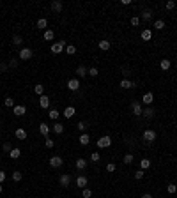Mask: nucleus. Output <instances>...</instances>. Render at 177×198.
Instances as JSON below:
<instances>
[{"mask_svg":"<svg viewBox=\"0 0 177 198\" xmlns=\"http://www.w3.org/2000/svg\"><path fill=\"white\" fill-rule=\"evenodd\" d=\"M64 48H66V43H64V41H60V43H53V44H51V53L59 55V53H62V51H64Z\"/></svg>","mask_w":177,"mask_h":198,"instance_id":"obj_1","label":"nucleus"},{"mask_svg":"<svg viewBox=\"0 0 177 198\" xmlns=\"http://www.w3.org/2000/svg\"><path fill=\"white\" fill-rule=\"evenodd\" d=\"M110 145H112V138L110 136H101L98 140V147L99 149H106V147H110Z\"/></svg>","mask_w":177,"mask_h":198,"instance_id":"obj_2","label":"nucleus"},{"mask_svg":"<svg viewBox=\"0 0 177 198\" xmlns=\"http://www.w3.org/2000/svg\"><path fill=\"white\" fill-rule=\"evenodd\" d=\"M143 140H145V142H149V143H152V142L156 140V131H152V129H145V131H143Z\"/></svg>","mask_w":177,"mask_h":198,"instance_id":"obj_3","label":"nucleus"},{"mask_svg":"<svg viewBox=\"0 0 177 198\" xmlns=\"http://www.w3.org/2000/svg\"><path fill=\"white\" fill-rule=\"evenodd\" d=\"M62 163H64V159H62L60 156H53V158L50 159V166H51V168H60Z\"/></svg>","mask_w":177,"mask_h":198,"instance_id":"obj_4","label":"nucleus"},{"mask_svg":"<svg viewBox=\"0 0 177 198\" xmlns=\"http://www.w3.org/2000/svg\"><path fill=\"white\" fill-rule=\"evenodd\" d=\"M131 111H133V115L140 117V115H142V111H143V108H142L140 103H131Z\"/></svg>","mask_w":177,"mask_h":198,"instance_id":"obj_5","label":"nucleus"},{"mask_svg":"<svg viewBox=\"0 0 177 198\" xmlns=\"http://www.w3.org/2000/svg\"><path fill=\"white\" fill-rule=\"evenodd\" d=\"M22 60H28V58H32V50L30 48H23L22 51H20V55H18Z\"/></svg>","mask_w":177,"mask_h":198,"instance_id":"obj_6","label":"nucleus"},{"mask_svg":"<svg viewBox=\"0 0 177 198\" xmlns=\"http://www.w3.org/2000/svg\"><path fill=\"white\" fill-rule=\"evenodd\" d=\"M59 182H60V186H62V187H67V186L71 184V175H67V173H64V175H60V179H59Z\"/></svg>","mask_w":177,"mask_h":198,"instance_id":"obj_7","label":"nucleus"},{"mask_svg":"<svg viewBox=\"0 0 177 198\" xmlns=\"http://www.w3.org/2000/svg\"><path fill=\"white\" fill-rule=\"evenodd\" d=\"M67 89H69V90H78V89H80V81H78L76 78H71V80L67 81Z\"/></svg>","mask_w":177,"mask_h":198,"instance_id":"obj_8","label":"nucleus"},{"mask_svg":"<svg viewBox=\"0 0 177 198\" xmlns=\"http://www.w3.org/2000/svg\"><path fill=\"white\" fill-rule=\"evenodd\" d=\"M39 106H41V108H44V110H46V108H50V97L43 94V96L39 97Z\"/></svg>","mask_w":177,"mask_h":198,"instance_id":"obj_9","label":"nucleus"},{"mask_svg":"<svg viewBox=\"0 0 177 198\" xmlns=\"http://www.w3.org/2000/svg\"><path fill=\"white\" fill-rule=\"evenodd\" d=\"M13 111H14V115L22 117V115H25V113H27V108H25L23 105H18V106H14V108H13Z\"/></svg>","mask_w":177,"mask_h":198,"instance_id":"obj_10","label":"nucleus"},{"mask_svg":"<svg viewBox=\"0 0 177 198\" xmlns=\"http://www.w3.org/2000/svg\"><path fill=\"white\" fill-rule=\"evenodd\" d=\"M87 182H89V181H87V177H83V175H80L78 179H76V186L81 187V189H85V187H87Z\"/></svg>","mask_w":177,"mask_h":198,"instance_id":"obj_11","label":"nucleus"},{"mask_svg":"<svg viewBox=\"0 0 177 198\" xmlns=\"http://www.w3.org/2000/svg\"><path fill=\"white\" fill-rule=\"evenodd\" d=\"M39 133L43 134V136H48V133H50V126L46 122H43V124H39Z\"/></svg>","mask_w":177,"mask_h":198,"instance_id":"obj_12","label":"nucleus"},{"mask_svg":"<svg viewBox=\"0 0 177 198\" xmlns=\"http://www.w3.org/2000/svg\"><path fill=\"white\" fill-rule=\"evenodd\" d=\"M120 87H122V89H133V87H137V85H135V83H133L131 80H128V78H124V80L120 81Z\"/></svg>","mask_w":177,"mask_h":198,"instance_id":"obj_13","label":"nucleus"},{"mask_svg":"<svg viewBox=\"0 0 177 198\" xmlns=\"http://www.w3.org/2000/svg\"><path fill=\"white\" fill-rule=\"evenodd\" d=\"M14 134H16V138H18V140H25V138H27V131H25L23 128H18Z\"/></svg>","mask_w":177,"mask_h":198,"instance_id":"obj_14","label":"nucleus"},{"mask_svg":"<svg viewBox=\"0 0 177 198\" xmlns=\"http://www.w3.org/2000/svg\"><path fill=\"white\" fill-rule=\"evenodd\" d=\"M142 101L145 103V105H151V103L154 101V96H152V92H147V94H143V97H142Z\"/></svg>","mask_w":177,"mask_h":198,"instance_id":"obj_15","label":"nucleus"},{"mask_svg":"<svg viewBox=\"0 0 177 198\" xmlns=\"http://www.w3.org/2000/svg\"><path fill=\"white\" fill-rule=\"evenodd\" d=\"M99 50H103V51H106V50H110V41H106V39H103V41H99Z\"/></svg>","mask_w":177,"mask_h":198,"instance_id":"obj_16","label":"nucleus"},{"mask_svg":"<svg viewBox=\"0 0 177 198\" xmlns=\"http://www.w3.org/2000/svg\"><path fill=\"white\" fill-rule=\"evenodd\" d=\"M87 72H89V69H87L85 66H80V67L76 69V76H80V78H83V76H85V75H87Z\"/></svg>","mask_w":177,"mask_h":198,"instance_id":"obj_17","label":"nucleus"},{"mask_svg":"<svg viewBox=\"0 0 177 198\" xmlns=\"http://www.w3.org/2000/svg\"><path fill=\"white\" fill-rule=\"evenodd\" d=\"M51 9H53L55 13H60V11H62V2H60V0H55V2H51Z\"/></svg>","mask_w":177,"mask_h":198,"instance_id":"obj_18","label":"nucleus"},{"mask_svg":"<svg viewBox=\"0 0 177 198\" xmlns=\"http://www.w3.org/2000/svg\"><path fill=\"white\" fill-rule=\"evenodd\" d=\"M75 113H76L75 108H73V106H67V108L64 110V117H66V119H71L73 115H75Z\"/></svg>","mask_w":177,"mask_h":198,"instance_id":"obj_19","label":"nucleus"},{"mask_svg":"<svg viewBox=\"0 0 177 198\" xmlns=\"http://www.w3.org/2000/svg\"><path fill=\"white\" fill-rule=\"evenodd\" d=\"M160 67H161L163 71H168V69H170V60H168V58H163V60L160 62Z\"/></svg>","mask_w":177,"mask_h":198,"instance_id":"obj_20","label":"nucleus"},{"mask_svg":"<svg viewBox=\"0 0 177 198\" xmlns=\"http://www.w3.org/2000/svg\"><path fill=\"white\" fill-rule=\"evenodd\" d=\"M140 36H142V39H143V41H149V39L152 37V32H151L149 28H145V30H142V34H140Z\"/></svg>","mask_w":177,"mask_h":198,"instance_id":"obj_21","label":"nucleus"},{"mask_svg":"<svg viewBox=\"0 0 177 198\" xmlns=\"http://www.w3.org/2000/svg\"><path fill=\"white\" fill-rule=\"evenodd\" d=\"M80 143H81V145H89V143H90V136H89L87 133H83L81 136H80Z\"/></svg>","mask_w":177,"mask_h":198,"instance_id":"obj_22","label":"nucleus"},{"mask_svg":"<svg viewBox=\"0 0 177 198\" xmlns=\"http://www.w3.org/2000/svg\"><path fill=\"white\" fill-rule=\"evenodd\" d=\"M87 168V161L85 159H78L76 161V170H85Z\"/></svg>","mask_w":177,"mask_h":198,"instance_id":"obj_23","label":"nucleus"},{"mask_svg":"<svg viewBox=\"0 0 177 198\" xmlns=\"http://www.w3.org/2000/svg\"><path fill=\"white\" fill-rule=\"evenodd\" d=\"M55 37V32H53V30H44V41H51V39H53Z\"/></svg>","mask_w":177,"mask_h":198,"instance_id":"obj_24","label":"nucleus"},{"mask_svg":"<svg viewBox=\"0 0 177 198\" xmlns=\"http://www.w3.org/2000/svg\"><path fill=\"white\" fill-rule=\"evenodd\" d=\"M53 133H57V134H62V133H64V126H62L60 122H57L55 126H53Z\"/></svg>","mask_w":177,"mask_h":198,"instance_id":"obj_25","label":"nucleus"},{"mask_svg":"<svg viewBox=\"0 0 177 198\" xmlns=\"http://www.w3.org/2000/svg\"><path fill=\"white\" fill-rule=\"evenodd\" d=\"M142 115H145L147 119H152V117H154V110H152V108H145V110L142 111Z\"/></svg>","mask_w":177,"mask_h":198,"instance_id":"obj_26","label":"nucleus"},{"mask_svg":"<svg viewBox=\"0 0 177 198\" xmlns=\"http://www.w3.org/2000/svg\"><path fill=\"white\" fill-rule=\"evenodd\" d=\"M37 27H39V28H43V30H46V27H48V19H46V18H41L39 21H37Z\"/></svg>","mask_w":177,"mask_h":198,"instance_id":"obj_27","label":"nucleus"},{"mask_svg":"<svg viewBox=\"0 0 177 198\" xmlns=\"http://www.w3.org/2000/svg\"><path fill=\"white\" fill-rule=\"evenodd\" d=\"M9 156H11L13 159H18L20 156H22V150H20V149H13L11 152H9Z\"/></svg>","mask_w":177,"mask_h":198,"instance_id":"obj_28","label":"nucleus"},{"mask_svg":"<svg viewBox=\"0 0 177 198\" xmlns=\"http://www.w3.org/2000/svg\"><path fill=\"white\" fill-rule=\"evenodd\" d=\"M140 168H142V170L151 168V161H149V159H142V161H140Z\"/></svg>","mask_w":177,"mask_h":198,"instance_id":"obj_29","label":"nucleus"},{"mask_svg":"<svg viewBox=\"0 0 177 198\" xmlns=\"http://www.w3.org/2000/svg\"><path fill=\"white\" fill-rule=\"evenodd\" d=\"M154 28H158V30L165 28V21H163V19H156V21H154Z\"/></svg>","mask_w":177,"mask_h":198,"instance_id":"obj_30","label":"nucleus"},{"mask_svg":"<svg viewBox=\"0 0 177 198\" xmlns=\"http://www.w3.org/2000/svg\"><path fill=\"white\" fill-rule=\"evenodd\" d=\"M66 51H67V55L76 53V46H75V44H69V46H66Z\"/></svg>","mask_w":177,"mask_h":198,"instance_id":"obj_31","label":"nucleus"},{"mask_svg":"<svg viewBox=\"0 0 177 198\" xmlns=\"http://www.w3.org/2000/svg\"><path fill=\"white\" fill-rule=\"evenodd\" d=\"M142 18L145 19V21H149V19L152 18V13H151V11H149V9H147V11H143V13H142Z\"/></svg>","mask_w":177,"mask_h":198,"instance_id":"obj_32","label":"nucleus"},{"mask_svg":"<svg viewBox=\"0 0 177 198\" xmlns=\"http://www.w3.org/2000/svg\"><path fill=\"white\" fill-rule=\"evenodd\" d=\"M23 43V39H22V36H14L13 37V44H16V46H20V44H22Z\"/></svg>","mask_w":177,"mask_h":198,"instance_id":"obj_33","label":"nucleus"},{"mask_svg":"<svg viewBox=\"0 0 177 198\" xmlns=\"http://www.w3.org/2000/svg\"><path fill=\"white\" fill-rule=\"evenodd\" d=\"M13 181H14V182H20V181H22V173H20L18 170L13 172Z\"/></svg>","mask_w":177,"mask_h":198,"instance_id":"obj_34","label":"nucleus"},{"mask_svg":"<svg viewBox=\"0 0 177 198\" xmlns=\"http://www.w3.org/2000/svg\"><path fill=\"white\" fill-rule=\"evenodd\" d=\"M166 191H168L170 195H174V193L177 191V186H175V184H168V186H166Z\"/></svg>","mask_w":177,"mask_h":198,"instance_id":"obj_35","label":"nucleus"},{"mask_svg":"<svg viewBox=\"0 0 177 198\" xmlns=\"http://www.w3.org/2000/svg\"><path fill=\"white\" fill-rule=\"evenodd\" d=\"M5 106H9V108H14V101H13V97H5Z\"/></svg>","mask_w":177,"mask_h":198,"instance_id":"obj_36","label":"nucleus"},{"mask_svg":"<svg viewBox=\"0 0 177 198\" xmlns=\"http://www.w3.org/2000/svg\"><path fill=\"white\" fill-rule=\"evenodd\" d=\"M34 90H36V94H39V96H43V92H44V87H43V85H36V87H34Z\"/></svg>","mask_w":177,"mask_h":198,"instance_id":"obj_37","label":"nucleus"},{"mask_svg":"<svg viewBox=\"0 0 177 198\" xmlns=\"http://www.w3.org/2000/svg\"><path fill=\"white\" fill-rule=\"evenodd\" d=\"M99 158H101V156H99L98 152H92V154H90V161H94V163H98Z\"/></svg>","mask_w":177,"mask_h":198,"instance_id":"obj_38","label":"nucleus"},{"mask_svg":"<svg viewBox=\"0 0 177 198\" xmlns=\"http://www.w3.org/2000/svg\"><path fill=\"white\" fill-rule=\"evenodd\" d=\"M50 119L57 120V119H59V111H57V110H50Z\"/></svg>","mask_w":177,"mask_h":198,"instance_id":"obj_39","label":"nucleus"},{"mask_svg":"<svg viewBox=\"0 0 177 198\" xmlns=\"http://www.w3.org/2000/svg\"><path fill=\"white\" fill-rule=\"evenodd\" d=\"M124 163H126V164H129V163H133V156L131 154H126V156H124V159H122Z\"/></svg>","mask_w":177,"mask_h":198,"instance_id":"obj_40","label":"nucleus"},{"mask_svg":"<svg viewBox=\"0 0 177 198\" xmlns=\"http://www.w3.org/2000/svg\"><path fill=\"white\" fill-rule=\"evenodd\" d=\"M106 172H108V173H113V172H115V164L108 163V164H106Z\"/></svg>","mask_w":177,"mask_h":198,"instance_id":"obj_41","label":"nucleus"},{"mask_svg":"<svg viewBox=\"0 0 177 198\" xmlns=\"http://www.w3.org/2000/svg\"><path fill=\"white\" fill-rule=\"evenodd\" d=\"M81 195H83V198H90V196H92V191H90V189H87V187H85V189H83V193H81Z\"/></svg>","mask_w":177,"mask_h":198,"instance_id":"obj_42","label":"nucleus"},{"mask_svg":"<svg viewBox=\"0 0 177 198\" xmlns=\"http://www.w3.org/2000/svg\"><path fill=\"white\" fill-rule=\"evenodd\" d=\"M174 7H175V2H174V0H168V2H166V9H168V11H172Z\"/></svg>","mask_w":177,"mask_h":198,"instance_id":"obj_43","label":"nucleus"},{"mask_svg":"<svg viewBox=\"0 0 177 198\" xmlns=\"http://www.w3.org/2000/svg\"><path fill=\"white\" fill-rule=\"evenodd\" d=\"M138 23H140V18H137V16H133V18H131V25H133V27H137Z\"/></svg>","mask_w":177,"mask_h":198,"instance_id":"obj_44","label":"nucleus"},{"mask_svg":"<svg viewBox=\"0 0 177 198\" xmlns=\"http://www.w3.org/2000/svg\"><path fill=\"white\" fill-rule=\"evenodd\" d=\"M98 72H99V71H98L96 67H90V69H89V75H90V76H98Z\"/></svg>","mask_w":177,"mask_h":198,"instance_id":"obj_45","label":"nucleus"},{"mask_svg":"<svg viewBox=\"0 0 177 198\" xmlns=\"http://www.w3.org/2000/svg\"><path fill=\"white\" fill-rule=\"evenodd\" d=\"M76 128H78L80 131H85V129H87V124H85V122H78V126H76Z\"/></svg>","mask_w":177,"mask_h":198,"instance_id":"obj_46","label":"nucleus"},{"mask_svg":"<svg viewBox=\"0 0 177 198\" xmlns=\"http://www.w3.org/2000/svg\"><path fill=\"white\" fill-rule=\"evenodd\" d=\"M53 145H55V142H53V140L46 138V147H48V149H53Z\"/></svg>","mask_w":177,"mask_h":198,"instance_id":"obj_47","label":"nucleus"},{"mask_svg":"<svg viewBox=\"0 0 177 198\" xmlns=\"http://www.w3.org/2000/svg\"><path fill=\"white\" fill-rule=\"evenodd\" d=\"M142 177H143V170H138L137 173H135V179H138V181H140Z\"/></svg>","mask_w":177,"mask_h":198,"instance_id":"obj_48","label":"nucleus"},{"mask_svg":"<svg viewBox=\"0 0 177 198\" xmlns=\"http://www.w3.org/2000/svg\"><path fill=\"white\" fill-rule=\"evenodd\" d=\"M4 150H5V152H11L13 149H11V145H9V143H4Z\"/></svg>","mask_w":177,"mask_h":198,"instance_id":"obj_49","label":"nucleus"},{"mask_svg":"<svg viewBox=\"0 0 177 198\" xmlns=\"http://www.w3.org/2000/svg\"><path fill=\"white\" fill-rule=\"evenodd\" d=\"M5 181V172H0V184Z\"/></svg>","mask_w":177,"mask_h":198,"instance_id":"obj_50","label":"nucleus"},{"mask_svg":"<svg viewBox=\"0 0 177 198\" xmlns=\"http://www.w3.org/2000/svg\"><path fill=\"white\" fill-rule=\"evenodd\" d=\"M9 66H11V67H16V66H18V60H14V58H13L11 62H9Z\"/></svg>","mask_w":177,"mask_h":198,"instance_id":"obj_51","label":"nucleus"},{"mask_svg":"<svg viewBox=\"0 0 177 198\" xmlns=\"http://www.w3.org/2000/svg\"><path fill=\"white\" fill-rule=\"evenodd\" d=\"M5 69H7V66H5V64H0V71H5Z\"/></svg>","mask_w":177,"mask_h":198,"instance_id":"obj_52","label":"nucleus"},{"mask_svg":"<svg viewBox=\"0 0 177 198\" xmlns=\"http://www.w3.org/2000/svg\"><path fill=\"white\" fill-rule=\"evenodd\" d=\"M142 198H152V196H151V195H149V193H145V195H143V196H142Z\"/></svg>","mask_w":177,"mask_h":198,"instance_id":"obj_53","label":"nucleus"},{"mask_svg":"<svg viewBox=\"0 0 177 198\" xmlns=\"http://www.w3.org/2000/svg\"><path fill=\"white\" fill-rule=\"evenodd\" d=\"M0 193H2V184H0Z\"/></svg>","mask_w":177,"mask_h":198,"instance_id":"obj_54","label":"nucleus"}]
</instances>
